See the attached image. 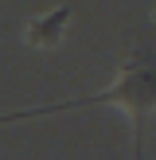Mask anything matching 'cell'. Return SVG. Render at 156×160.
Listing matches in <instances>:
<instances>
[{
	"mask_svg": "<svg viewBox=\"0 0 156 160\" xmlns=\"http://www.w3.org/2000/svg\"><path fill=\"white\" fill-rule=\"evenodd\" d=\"M70 23V8H55L51 16H35V20L23 28V39H27V47H55L62 39V31H66Z\"/></svg>",
	"mask_w": 156,
	"mask_h": 160,
	"instance_id": "cell-2",
	"label": "cell"
},
{
	"mask_svg": "<svg viewBox=\"0 0 156 160\" xmlns=\"http://www.w3.org/2000/svg\"><path fill=\"white\" fill-rule=\"evenodd\" d=\"M94 102H105V106H117L133 125V148H137V160H140V141H144V129H148V117L156 113V67L148 62H129L125 70H117L113 86L94 98H86L82 106H94Z\"/></svg>",
	"mask_w": 156,
	"mask_h": 160,
	"instance_id": "cell-1",
	"label": "cell"
},
{
	"mask_svg": "<svg viewBox=\"0 0 156 160\" xmlns=\"http://www.w3.org/2000/svg\"><path fill=\"white\" fill-rule=\"evenodd\" d=\"M35 113H51V109H23V113H8V117H0V125H8V121H23V117H35Z\"/></svg>",
	"mask_w": 156,
	"mask_h": 160,
	"instance_id": "cell-3",
	"label": "cell"
}]
</instances>
